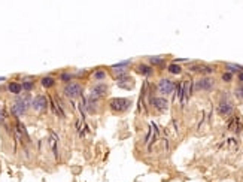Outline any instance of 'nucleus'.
Returning a JSON list of instances; mask_svg holds the SVG:
<instances>
[{
  "label": "nucleus",
  "instance_id": "1",
  "mask_svg": "<svg viewBox=\"0 0 243 182\" xmlns=\"http://www.w3.org/2000/svg\"><path fill=\"white\" fill-rule=\"evenodd\" d=\"M109 106L115 112H126V111L130 109L131 100L130 99H124V97H115V99H112L109 102Z\"/></svg>",
  "mask_w": 243,
  "mask_h": 182
},
{
  "label": "nucleus",
  "instance_id": "2",
  "mask_svg": "<svg viewBox=\"0 0 243 182\" xmlns=\"http://www.w3.org/2000/svg\"><path fill=\"white\" fill-rule=\"evenodd\" d=\"M30 105H32V99H30L29 96L21 97V99H18V100L12 105V114H14L15 117H21V115L26 114V111H27V108H29Z\"/></svg>",
  "mask_w": 243,
  "mask_h": 182
},
{
  "label": "nucleus",
  "instance_id": "3",
  "mask_svg": "<svg viewBox=\"0 0 243 182\" xmlns=\"http://www.w3.org/2000/svg\"><path fill=\"white\" fill-rule=\"evenodd\" d=\"M64 94L67 96V97H70V99H76V97H81V94H82V87L79 85V84H76V82H70V84H67L66 87H64Z\"/></svg>",
  "mask_w": 243,
  "mask_h": 182
},
{
  "label": "nucleus",
  "instance_id": "4",
  "mask_svg": "<svg viewBox=\"0 0 243 182\" xmlns=\"http://www.w3.org/2000/svg\"><path fill=\"white\" fill-rule=\"evenodd\" d=\"M175 82L173 81H170V79H167V78H163L160 82H158V91L161 94H170L172 91L175 90Z\"/></svg>",
  "mask_w": 243,
  "mask_h": 182
},
{
  "label": "nucleus",
  "instance_id": "5",
  "mask_svg": "<svg viewBox=\"0 0 243 182\" xmlns=\"http://www.w3.org/2000/svg\"><path fill=\"white\" fill-rule=\"evenodd\" d=\"M213 87H215V82H213L212 78H201L195 84V90L197 91H212Z\"/></svg>",
  "mask_w": 243,
  "mask_h": 182
},
{
  "label": "nucleus",
  "instance_id": "6",
  "mask_svg": "<svg viewBox=\"0 0 243 182\" xmlns=\"http://www.w3.org/2000/svg\"><path fill=\"white\" fill-rule=\"evenodd\" d=\"M116 85L121 87V88H128V90H131V88L134 87V79H133L131 76H127L126 73H124V75H119V76H116Z\"/></svg>",
  "mask_w": 243,
  "mask_h": 182
},
{
  "label": "nucleus",
  "instance_id": "7",
  "mask_svg": "<svg viewBox=\"0 0 243 182\" xmlns=\"http://www.w3.org/2000/svg\"><path fill=\"white\" fill-rule=\"evenodd\" d=\"M149 103H151L157 111H160V112H164V111H167V108H169L167 100L163 99V97H149Z\"/></svg>",
  "mask_w": 243,
  "mask_h": 182
},
{
  "label": "nucleus",
  "instance_id": "8",
  "mask_svg": "<svg viewBox=\"0 0 243 182\" xmlns=\"http://www.w3.org/2000/svg\"><path fill=\"white\" fill-rule=\"evenodd\" d=\"M234 112V106L230 102H221L218 106V114L222 117H231Z\"/></svg>",
  "mask_w": 243,
  "mask_h": 182
},
{
  "label": "nucleus",
  "instance_id": "9",
  "mask_svg": "<svg viewBox=\"0 0 243 182\" xmlns=\"http://www.w3.org/2000/svg\"><path fill=\"white\" fill-rule=\"evenodd\" d=\"M106 93H107V85H104V84H97V85H94V87L91 88L90 96H91V97H95V99H100V97H103Z\"/></svg>",
  "mask_w": 243,
  "mask_h": 182
},
{
  "label": "nucleus",
  "instance_id": "10",
  "mask_svg": "<svg viewBox=\"0 0 243 182\" xmlns=\"http://www.w3.org/2000/svg\"><path fill=\"white\" fill-rule=\"evenodd\" d=\"M32 106H33L36 111H43V109H46V106H48V100H46L45 96H36V97L32 100Z\"/></svg>",
  "mask_w": 243,
  "mask_h": 182
},
{
  "label": "nucleus",
  "instance_id": "11",
  "mask_svg": "<svg viewBox=\"0 0 243 182\" xmlns=\"http://www.w3.org/2000/svg\"><path fill=\"white\" fill-rule=\"evenodd\" d=\"M191 90H192V82L191 81H185L184 84V93H182V99H181V105L185 106L189 96H191Z\"/></svg>",
  "mask_w": 243,
  "mask_h": 182
},
{
  "label": "nucleus",
  "instance_id": "12",
  "mask_svg": "<svg viewBox=\"0 0 243 182\" xmlns=\"http://www.w3.org/2000/svg\"><path fill=\"white\" fill-rule=\"evenodd\" d=\"M242 127H243V124H242V121H240L237 117H233V118L230 120V123H228V130H231V131L240 133V131H242Z\"/></svg>",
  "mask_w": 243,
  "mask_h": 182
},
{
  "label": "nucleus",
  "instance_id": "13",
  "mask_svg": "<svg viewBox=\"0 0 243 182\" xmlns=\"http://www.w3.org/2000/svg\"><path fill=\"white\" fill-rule=\"evenodd\" d=\"M49 145H51V148H52V152H54L55 158H58V157H60V154H58V137H57V134H55L54 131H51Z\"/></svg>",
  "mask_w": 243,
  "mask_h": 182
},
{
  "label": "nucleus",
  "instance_id": "14",
  "mask_svg": "<svg viewBox=\"0 0 243 182\" xmlns=\"http://www.w3.org/2000/svg\"><path fill=\"white\" fill-rule=\"evenodd\" d=\"M136 72L140 73V75H143V76H151L154 70H152V67L148 66V64H139V66L136 67Z\"/></svg>",
  "mask_w": 243,
  "mask_h": 182
},
{
  "label": "nucleus",
  "instance_id": "15",
  "mask_svg": "<svg viewBox=\"0 0 243 182\" xmlns=\"http://www.w3.org/2000/svg\"><path fill=\"white\" fill-rule=\"evenodd\" d=\"M8 91H9V93H12V94H20L21 91H23V85L20 82H11L8 85Z\"/></svg>",
  "mask_w": 243,
  "mask_h": 182
},
{
  "label": "nucleus",
  "instance_id": "16",
  "mask_svg": "<svg viewBox=\"0 0 243 182\" xmlns=\"http://www.w3.org/2000/svg\"><path fill=\"white\" fill-rule=\"evenodd\" d=\"M93 79L94 81H103V79H106V72L103 70V69H98V70H95L94 73H93Z\"/></svg>",
  "mask_w": 243,
  "mask_h": 182
},
{
  "label": "nucleus",
  "instance_id": "17",
  "mask_svg": "<svg viewBox=\"0 0 243 182\" xmlns=\"http://www.w3.org/2000/svg\"><path fill=\"white\" fill-rule=\"evenodd\" d=\"M184 84H185V81L184 82H179L175 88H176V94H175V99L176 100H179L181 102V99H182V93H184Z\"/></svg>",
  "mask_w": 243,
  "mask_h": 182
},
{
  "label": "nucleus",
  "instance_id": "18",
  "mask_svg": "<svg viewBox=\"0 0 243 182\" xmlns=\"http://www.w3.org/2000/svg\"><path fill=\"white\" fill-rule=\"evenodd\" d=\"M17 134H18L20 139H21V136L26 137V139H29V134H27V131H26V128H24V125L21 123H17Z\"/></svg>",
  "mask_w": 243,
  "mask_h": 182
},
{
  "label": "nucleus",
  "instance_id": "19",
  "mask_svg": "<svg viewBox=\"0 0 243 182\" xmlns=\"http://www.w3.org/2000/svg\"><path fill=\"white\" fill-rule=\"evenodd\" d=\"M42 85L45 87V88H51L54 84H55V81H54V78H51V76H45V78H42Z\"/></svg>",
  "mask_w": 243,
  "mask_h": 182
},
{
  "label": "nucleus",
  "instance_id": "20",
  "mask_svg": "<svg viewBox=\"0 0 243 182\" xmlns=\"http://www.w3.org/2000/svg\"><path fill=\"white\" fill-rule=\"evenodd\" d=\"M167 69H169V72H170V73H173V75H179V73L182 72V67H181L179 64H176V63H172V64H170Z\"/></svg>",
  "mask_w": 243,
  "mask_h": 182
},
{
  "label": "nucleus",
  "instance_id": "21",
  "mask_svg": "<svg viewBox=\"0 0 243 182\" xmlns=\"http://www.w3.org/2000/svg\"><path fill=\"white\" fill-rule=\"evenodd\" d=\"M149 63L154 64V66H164V58L161 57H149Z\"/></svg>",
  "mask_w": 243,
  "mask_h": 182
},
{
  "label": "nucleus",
  "instance_id": "22",
  "mask_svg": "<svg viewBox=\"0 0 243 182\" xmlns=\"http://www.w3.org/2000/svg\"><path fill=\"white\" fill-rule=\"evenodd\" d=\"M225 67L230 70V72H242L243 70V66H239V64H231V63H228V64H225Z\"/></svg>",
  "mask_w": 243,
  "mask_h": 182
},
{
  "label": "nucleus",
  "instance_id": "23",
  "mask_svg": "<svg viewBox=\"0 0 243 182\" xmlns=\"http://www.w3.org/2000/svg\"><path fill=\"white\" fill-rule=\"evenodd\" d=\"M21 85H23V90H26V91H32V90H33V87H35L33 81H24Z\"/></svg>",
  "mask_w": 243,
  "mask_h": 182
},
{
  "label": "nucleus",
  "instance_id": "24",
  "mask_svg": "<svg viewBox=\"0 0 243 182\" xmlns=\"http://www.w3.org/2000/svg\"><path fill=\"white\" fill-rule=\"evenodd\" d=\"M234 94H236L237 99H240V100L243 102V85H240V87H237V88L234 90Z\"/></svg>",
  "mask_w": 243,
  "mask_h": 182
},
{
  "label": "nucleus",
  "instance_id": "25",
  "mask_svg": "<svg viewBox=\"0 0 243 182\" xmlns=\"http://www.w3.org/2000/svg\"><path fill=\"white\" fill-rule=\"evenodd\" d=\"M72 78H73V75H72V73H67V72H64V73L60 75V79H61L63 82H69Z\"/></svg>",
  "mask_w": 243,
  "mask_h": 182
},
{
  "label": "nucleus",
  "instance_id": "26",
  "mask_svg": "<svg viewBox=\"0 0 243 182\" xmlns=\"http://www.w3.org/2000/svg\"><path fill=\"white\" fill-rule=\"evenodd\" d=\"M231 79H233L231 72H228V73H224V75H222V81H224V82H231Z\"/></svg>",
  "mask_w": 243,
  "mask_h": 182
},
{
  "label": "nucleus",
  "instance_id": "27",
  "mask_svg": "<svg viewBox=\"0 0 243 182\" xmlns=\"http://www.w3.org/2000/svg\"><path fill=\"white\" fill-rule=\"evenodd\" d=\"M239 81H240V82H243V70H242V72H239Z\"/></svg>",
  "mask_w": 243,
  "mask_h": 182
},
{
  "label": "nucleus",
  "instance_id": "28",
  "mask_svg": "<svg viewBox=\"0 0 243 182\" xmlns=\"http://www.w3.org/2000/svg\"><path fill=\"white\" fill-rule=\"evenodd\" d=\"M0 115H2V111H0Z\"/></svg>",
  "mask_w": 243,
  "mask_h": 182
}]
</instances>
